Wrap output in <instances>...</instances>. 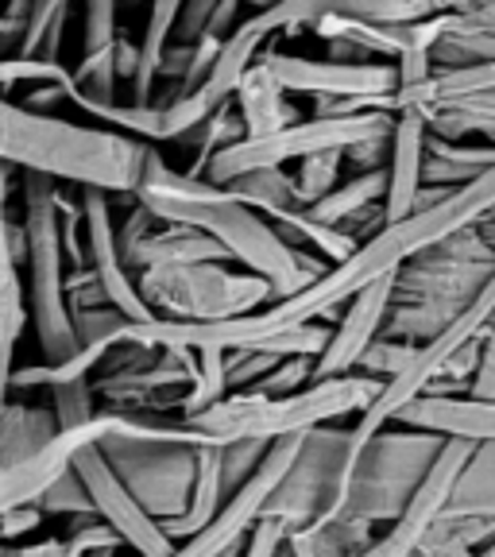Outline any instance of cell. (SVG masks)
I'll list each match as a JSON object with an SVG mask.
<instances>
[{"label":"cell","instance_id":"9","mask_svg":"<svg viewBox=\"0 0 495 557\" xmlns=\"http://www.w3.org/2000/svg\"><path fill=\"white\" fill-rule=\"evenodd\" d=\"M395 113H357V116H310V121L287 124L283 132H271L260 139H236L209 159L206 183H233L236 174L263 171V166H287L318 151H348L364 139L392 136Z\"/></svg>","mask_w":495,"mask_h":557},{"label":"cell","instance_id":"17","mask_svg":"<svg viewBox=\"0 0 495 557\" xmlns=\"http://www.w3.org/2000/svg\"><path fill=\"white\" fill-rule=\"evenodd\" d=\"M426 116L418 109H399L387 151V198H383V225L410 218L422 194V159H426Z\"/></svg>","mask_w":495,"mask_h":557},{"label":"cell","instance_id":"22","mask_svg":"<svg viewBox=\"0 0 495 557\" xmlns=\"http://www.w3.org/2000/svg\"><path fill=\"white\" fill-rule=\"evenodd\" d=\"M268 221H271V228H275V233L295 248V252H302L306 248V256L330 263V268L345 263L348 256L360 248L357 236L345 233V228H333V225H325V221H318L306 206L283 209V213H275V218H268Z\"/></svg>","mask_w":495,"mask_h":557},{"label":"cell","instance_id":"5","mask_svg":"<svg viewBox=\"0 0 495 557\" xmlns=\"http://www.w3.org/2000/svg\"><path fill=\"white\" fill-rule=\"evenodd\" d=\"M97 449L156 522H174L190 507L206 437L186 422H171L166 414H124V426L104 434Z\"/></svg>","mask_w":495,"mask_h":557},{"label":"cell","instance_id":"6","mask_svg":"<svg viewBox=\"0 0 495 557\" xmlns=\"http://www.w3.org/2000/svg\"><path fill=\"white\" fill-rule=\"evenodd\" d=\"M59 183L44 174H20V275H24L27 322L47 364L74 357V318L66 302V252L59 233Z\"/></svg>","mask_w":495,"mask_h":557},{"label":"cell","instance_id":"1","mask_svg":"<svg viewBox=\"0 0 495 557\" xmlns=\"http://www.w3.org/2000/svg\"><path fill=\"white\" fill-rule=\"evenodd\" d=\"M132 201H139L156 221L206 233L209 240L225 248L228 260H236L244 271H252L263 283H271L275 302L310 287L313 278L330 268V263L313 260V256L295 252L271 228L268 218H260L256 209L236 201L225 186L206 183V178H190L186 171H174L163 156H156V148H151L148 163H144V174H139L136 190H132Z\"/></svg>","mask_w":495,"mask_h":557},{"label":"cell","instance_id":"12","mask_svg":"<svg viewBox=\"0 0 495 557\" xmlns=\"http://www.w3.org/2000/svg\"><path fill=\"white\" fill-rule=\"evenodd\" d=\"M295 453H298V437H287V442L271 445V449L263 453L260 469L252 472V480H248V484H244L240 492L221 507L218 519L209 522L206 531L190 534L186 542H174L171 557H225L228 549L240 546L244 534L252 531V522L263 515L271 492H275V484L283 480V472L290 469Z\"/></svg>","mask_w":495,"mask_h":557},{"label":"cell","instance_id":"20","mask_svg":"<svg viewBox=\"0 0 495 557\" xmlns=\"http://www.w3.org/2000/svg\"><path fill=\"white\" fill-rule=\"evenodd\" d=\"M233 104L244 124V139L271 136V132H283L287 124L302 121V113L287 101V89L279 86L275 74H271L263 59H256L252 66H248V74H244L233 94Z\"/></svg>","mask_w":495,"mask_h":557},{"label":"cell","instance_id":"13","mask_svg":"<svg viewBox=\"0 0 495 557\" xmlns=\"http://www.w3.org/2000/svg\"><path fill=\"white\" fill-rule=\"evenodd\" d=\"M74 472H78L82 484H86L94 515L121 539L124 549H132L136 557H171L174 542L166 539L163 527L132 499V492L116 480V472L109 469V461L101 457L97 445L78 453Z\"/></svg>","mask_w":495,"mask_h":557},{"label":"cell","instance_id":"37","mask_svg":"<svg viewBox=\"0 0 495 557\" xmlns=\"http://www.w3.org/2000/svg\"><path fill=\"white\" fill-rule=\"evenodd\" d=\"M62 549H66V557L113 554V549H121V539H116V534L109 531L101 519H89V522H82V527L70 534V539H62Z\"/></svg>","mask_w":495,"mask_h":557},{"label":"cell","instance_id":"15","mask_svg":"<svg viewBox=\"0 0 495 557\" xmlns=\"http://www.w3.org/2000/svg\"><path fill=\"white\" fill-rule=\"evenodd\" d=\"M16 166L0 163V414L12 403V375H16L20 333L27 325L24 275H20V221L12 218V186Z\"/></svg>","mask_w":495,"mask_h":557},{"label":"cell","instance_id":"2","mask_svg":"<svg viewBox=\"0 0 495 557\" xmlns=\"http://www.w3.org/2000/svg\"><path fill=\"white\" fill-rule=\"evenodd\" d=\"M151 148L121 132L78 124L66 116L32 113L0 97V163L20 174H44L51 183L132 198Z\"/></svg>","mask_w":495,"mask_h":557},{"label":"cell","instance_id":"21","mask_svg":"<svg viewBox=\"0 0 495 557\" xmlns=\"http://www.w3.org/2000/svg\"><path fill=\"white\" fill-rule=\"evenodd\" d=\"M383 198H387V166L357 171L348 183H337L318 206H306L318 221L352 233V225H364L368 218L383 221Z\"/></svg>","mask_w":495,"mask_h":557},{"label":"cell","instance_id":"29","mask_svg":"<svg viewBox=\"0 0 495 557\" xmlns=\"http://www.w3.org/2000/svg\"><path fill=\"white\" fill-rule=\"evenodd\" d=\"M94 380H70L59 383L47 392V410L54 418V430H74V426H86L97 418V403H94Z\"/></svg>","mask_w":495,"mask_h":557},{"label":"cell","instance_id":"39","mask_svg":"<svg viewBox=\"0 0 495 557\" xmlns=\"http://www.w3.org/2000/svg\"><path fill=\"white\" fill-rule=\"evenodd\" d=\"M44 519H47V515L39 511V504L4 511V515H0V546H20L27 534H35L39 527H44Z\"/></svg>","mask_w":495,"mask_h":557},{"label":"cell","instance_id":"10","mask_svg":"<svg viewBox=\"0 0 495 557\" xmlns=\"http://www.w3.org/2000/svg\"><path fill=\"white\" fill-rule=\"evenodd\" d=\"M357 449L360 445L352 437V426H318L310 434H302L298 437L295 461H290V469L275 484L263 515L279 519L290 531L337 515Z\"/></svg>","mask_w":495,"mask_h":557},{"label":"cell","instance_id":"3","mask_svg":"<svg viewBox=\"0 0 495 557\" xmlns=\"http://www.w3.org/2000/svg\"><path fill=\"white\" fill-rule=\"evenodd\" d=\"M383 392V383L372 375L348 372L337 380H313L310 387L290 395H260V392H228L221 403L183 418L206 445L233 442H287L302 437L318 426H333L337 418L364 414Z\"/></svg>","mask_w":495,"mask_h":557},{"label":"cell","instance_id":"38","mask_svg":"<svg viewBox=\"0 0 495 557\" xmlns=\"http://www.w3.org/2000/svg\"><path fill=\"white\" fill-rule=\"evenodd\" d=\"M218 0H186L183 12H178V24H174V35L171 44H186L194 47L206 35V24H209V12H213Z\"/></svg>","mask_w":495,"mask_h":557},{"label":"cell","instance_id":"11","mask_svg":"<svg viewBox=\"0 0 495 557\" xmlns=\"http://www.w3.org/2000/svg\"><path fill=\"white\" fill-rule=\"evenodd\" d=\"M260 59L287 94H310L313 101H368L375 113H395L399 74L392 62H333L287 51H263Z\"/></svg>","mask_w":495,"mask_h":557},{"label":"cell","instance_id":"8","mask_svg":"<svg viewBox=\"0 0 495 557\" xmlns=\"http://www.w3.org/2000/svg\"><path fill=\"white\" fill-rule=\"evenodd\" d=\"M136 290L166 322H228L275 302L271 283L252 271H228L225 263L139 271Z\"/></svg>","mask_w":495,"mask_h":557},{"label":"cell","instance_id":"19","mask_svg":"<svg viewBox=\"0 0 495 557\" xmlns=\"http://www.w3.org/2000/svg\"><path fill=\"white\" fill-rule=\"evenodd\" d=\"M121 244V256L128 263L132 275L139 271H156V268H186V263H225V248L213 244L206 233L186 225H166V221H156L148 233L128 236Z\"/></svg>","mask_w":495,"mask_h":557},{"label":"cell","instance_id":"25","mask_svg":"<svg viewBox=\"0 0 495 557\" xmlns=\"http://www.w3.org/2000/svg\"><path fill=\"white\" fill-rule=\"evenodd\" d=\"M445 515H484L495 519V442H480L461 469Z\"/></svg>","mask_w":495,"mask_h":557},{"label":"cell","instance_id":"34","mask_svg":"<svg viewBox=\"0 0 495 557\" xmlns=\"http://www.w3.org/2000/svg\"><path fill=\"white\" fill-rule=\"evenodd\" d=\"M410 357H414V345H403V341H392V337H383V333H380V337L372 341V348L360 357L357 372L387 383V380H395L403 368H407Z\"/></svg>","mask_w":495,"mask_h":557},{"label":"cell","instance_id":"35","mask_svg":"<svg viewBox=\"0 0 495 557\" xmlns=\"http://www.w3.org/2000/svg\"><path fill=\"white\" fill-rule=\"evenodd\" d=\"M271 445L263 442H233V445H221V469H225V496L233 499L236 492H240L248 480H252V472L260 469L263 453H268Z\"/></svg>","mask_w":495,"mask_h":557},{"label":"cell","instance_id":"18","mask_svg":"<svg viewBox=\"0 0 495 557\" xmlns=\"http://www.w3.org/2000/svg\"><path fill=\"white\" fill-rule=\"evenodd\" d=\"M392 426L426 430L461 442H495V399H457V395H418L392 418Z\"/></svg>","mask_w":495,"mask_h":557},{"label":"cell","instance_id":"44","mask_svg":"<svg viewBox=\"0 0 495 557\" xmlns=\"http://www.w3.org/2000/svg\"><path fill=\"white\" fill-rule=\"evenodd\" d=\"M477 4H487V0H430V9L437 12H465V9H477Z\"/></svg>","mask_w":495,"mask_h":557},{"label":"cell","instance_id":"27","mask_svg":"<svg viewBox=\"0 0 495 557\" xmlns=\"http://www.w3.org/2000/svg\"><path fill=\"white\" fill-rule=\"evenodd\" d=\"M225 190L236 201H244L248 209H256L260 218H275L283 209L302 206L295 194V178H290L283 166H263V171H248L236 174L233 183H225Z\"/></svg>","mask_w":495,"mask_h":557},{"label":"cell","instance_id":"23","mask_svg":"<svg viewBox=\"0 0 495 557\" xmlns=\"http://www.w3.org/2000/svg\"><path fill=\"white\" fill-rule=\"evenodd\" d=\"M495 166V144H449V139H426V159H422V186L434 190H461L472 178Z\"/></svg>","mask_w":495,"mask_h":557},{"label":"cell","instance_id":"40","mask_svg":"<svg viewBox=\"0 0 495 557\" xmlns=\"http://www.w3.org/2000/svg\"><path fill=\"white\" fill-rule=\"evenodd\" d=\"M236 16H240V0H218L213 12H209L206 35H218V39H228L236 32Z\"/></svg>","mask_w":495,"mask_h":557},{"label":"cell","instance_id":"4","mask_svg":"<svg viewBox=\"0 0 495 557\" xmlns=\"http://www.w3.org/2000/svg\"><path fill=\"white\" fill-rule=\"evenodd\" d=\"M495 271V248L480 236V228L453 233L449 240L434 244L426 252L410 256L395 271L392 313L383 325V337L403 345H426L449 322L469 310L472 298L484 290Z\"/></svg>","mask_w":495,"mask_h":557},{"label":"cell","instance_id":"32","mask_svg":"<svg viewBox=\"0 0 495 557\" xmlns=\"http://www.w3.org/2000/svg\"><path fill=\"white\" fill-rule=\"evenodd\" d=\"M116 0H86V16H82V59L101 54L116 47Z\"/></svg>","mask_w":495,"mask_h":557},{"label":"cell","instance_id":"43","mask_svg":"<svg viewBox=\"0 0 495 557\" xmlns=\"http://www.w3.org/2000/svg\"><path fill=\"white\" fill-rule=\"evenodd\" d=\"M20 44H24V24H16V20L0 12V59L4 54H20Z\"/></svg>","mask_w":495,"mask_h":557},{"label":"cell","instance_id":"14","mask_svg":"<svg viewBox=\"0 0 495 557\" xmlns=\"http://www.w3.org/2000/svg\"><path fill=\"white\" fill-rule=\"evenodd\" d=\"M82 206V236H86V268L101 283L104 298L121 313L124 322H156L151 306L139 298L136 275L128 271L116 244V218H113V198L101 190H78Z\"/></svg>","mask_w":495,"mask_h":557},{"label":"cell","instance_id":"31","mask_svg":"<svg viewBox=\"0 0 495 557\" xmlns=\"http://www.w3.org/2000/svg\"><path fill=\"white\" fill-rule=\"evenodd\" d=\"M51 86V82H70V70L62 62L35 59V54H4L0 59V89L12 86Z\"/></svg>","mask_w":495,"mask_h":557},{"label":"cell","instance_id":"33","mask_svg":"<svg viewBox=\"0 0 495 557\" xmlns=\"http://www.w3.org/2000/svg\"><path fill=\"white\" fill-rule=\"evenodd\" d=\"M39 511L44 515H74V519H97L94 504H89L86 484H82V476L74 469L47 487L44 499H39Z\"/></svg>","mask_w":495,"mask_h":557},{"label":"cell","instance_id":"26","mask_svg":"<svg viewBox=\"0 0 495 557\" xmlns=\"http://www.w3.org/2000/svg\"><path fill=\"white\" fill-rule=\"evenodd\" d=\"M54 434V418L47 407L35 403H9V410L0 414V469L16 465L20 457H27L32 449L47 442Z\"/></svg>","mask_w":495,"mask_h":557},{"label":"cell","instance_id":"30","mask_svg":"<svg viewBox=\"0 0 495 557\" xmlns=\"http://www.w3.org/2000/svg\"><path fill=\"white\" fill-rule=\"evenodd\" d=\"M341 166H345V151H318V156L298 159V171L290 174L298 201L302 206H318L341 183Z\"/></svg>","mask_w":495,"mask_h":557},{"label":"cell","instance_id":"24","mask_svg":"<svg viewBox=\"0 0 495 557\" xmlns=\"http://www.w3.org/2000/svg\"><path fill=\"white\" fill-rule=\"evenodd\" d=\"M375 542V531L368 522L348 519V515H330L310 527H298L287 534V557H360Z\"/></svg>","mask_w":495,"mask_h":557},{"label":"cell","instance_id":"45","mask_svg":"<svg viewBox=\"0 0 495 557\" xmlns=\"http://www.w3.org/2000/svg\"><path fill=\"white\" fill-rule=\"evenodd\" d=\"M244 4V0H240ZM248 4H260V9H271V4H279V0H248Z\"/></svg>","mask_w":495,"mask_h":557},{"label":"cell","instance_id":"42","mask_svg":"<svg viewBox=\"0 0 495 557\" xmlns=\"http://www.w3.org/2000/svg\"><path fill=\"white\" fill-rule=\"evenodd\" d=\"M136 62H139V47L128 44V39H116V82L136 78Z\"/></svg>","mask_w":495,"mask_h":557},{"label":"cell","instance_id":"36","mask_svg":"<svg viewBox=\"0 0 495 557\" xmlns=\"http://www.w3.org/2000/svg\"><path fill=\"white\" fill-rule=\"evenodd\" d=\"M287 534H290V527H283V522L271 519V515H260V519L252 522V531L244 534V542L236 546V557H279L283 546H287Z\"/></svg>","mask_w":495,"mask_h":557},{"label":"cell","instance_id":"7","mask_svg":"<svg viewBox=\"0 0 495 557\" xmlns=\"http://www.w3.org/2000/svg\"><path fill=\"white\" fill-rule=\"evenodd\" d=\"M442 445L445 437L426 434V430L383 426L380 434L360 442L337 515L368 522L372 531L399 522L410 499L418 496L422 480L434 469Z\"/></svg>","mask_w":495,"mask_h":557},{"label":"cell","instance_id":"41","mask_svg":"<svg viewBox=\"0 0 495 557\" xmlns=\"http://www.w3.org/2000/svg\"><path fill=\"white\" fill-rule=\"evenodd\" d=\"M0 557H66L62 539H39V542H20V546H0Z\"/></svg>","mask_w":495,"mask_h":557},{"label":"cell","instance_id":"28","mask_svg":"<svg viewBox=\"0 0 495 557\" xmlns=\"http://www.w3.org/2000/svg\"><path fill=\"white\" fill-rule=\"evenodd\" d=\"M194 357H198V375H194L190 392L178 395V414L183 418L213 407V403H221L228 392H233V387H228V352L201 348V352H194Z\"/></svg>","mask_w":495,"mask_h":557},{"label":"cell","instance_id":"16","mask_svg":"<svg viewBox=\"0 0 495 557\" xmlns=\"http://www.w3.org/2000/svg\"><path fill=\"white\" fill-rule=\"evenodd\" d=\"M392 295H395V275L375 278L372 287L360 290L352 302H348L345 318L330 330V341H325L322 357L313 360V380H337V375L357 372L360 357H364L372 341L383 333L387 325V313H392Z\"/></svg>","mask_w":495,"mask_h":557}]
</instances>
